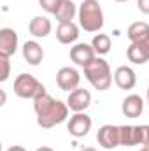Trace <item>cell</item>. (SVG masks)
I'll return each instance as SVG.
<instances>
[{"label":"cell","mask_w":149,"mask_h":151,"mask_svg":"<svg viewBox=\"0 0 149 151\" xmlns=\"http://www.w3.org/2000/svg\"><path fill=\"white\" fill-rule=\"evenodd\" d=\"M34 109L37 114V123L42 128H53L54 125H60L69 116V106L54 100L51 95H42L34 100Z\"/></svg>","instance_id":"cell-1"},{"label":"cell","mask_w":149,"mask_h":151,"mask_svg":"<svg viewBox=\"0 0 149 151\" xmlns=\"http://www.w3.org/2000/svg\"><path fill=\"white\" fill-rule=\"evenodd\" d=\"M79 23L84 32H98L104 27V12L97 0H82L79 7Z\"/></svg>","instance_id":"cell-2"},{"label":"cell","mask_w":149,"mask_h":151,"mask_svg":"<svg viewBox=\"0 0 149 151\" xmlns=\"http://www.w3.org/2000/svg\"><path fill=\"white\" fill-rule=\"evenodd\" d=\"M84 76L93 84V88H97L98 91L109 90V86L112 83L111 67L104 58H95L90 65H86L84 67Z\"/></svg>","instance_id":"cell-3"},{"label":"cell","mask_w":149,"mask_h":151,"mask_svg":"<svg viewBox=\"0 0 149 151\" xmlns=\"http://www.w3.org/2000/svg\"><path fill=\"white\" fill-rule=\"evenodd\" d=\"M14 93L19 99H37L46 95V88L32 74H19L14 79Z\"/></svg>","instance_id":"cell-4"},{"label":"cell","mask_w":149,"mask_h":151,"mask_svg":"<svg viewBox=\"0 0 149 151\" xmlns=\"http://www.w3.org/2000/svg\"><path fill=\"white\" fill-rule=\"evenodd\" d=\"M79 81H81V76L72 67H63L56 74V83H58L60 90H63V91H74V90H77L79 88Z\"/></svg>","instance_id":"cell-5"},{"label":"cell","mask_w":149,"mask_h":151,"mask_svg":"<svg viewBox=\"0 0 149 151\" xmlns=\"http://www.w3.org/2000/svg\"><path fill=\"white\" fill-rule=\"evenodd\" d=\"M97 141L105 150H112V148L119 146L121 144V141H119V127H114V125L100 127L98 132H97Z\"/></svg>","instance_id":"cell-6"},{"label":"cell","mask_w":149,"mask_h":151,"mask_svg":"<svg viewBox=\"0 0 149 151\" xmlns=\"http://www.w3.org/2000/svg\"><path fill=\"white\" fill-rule=\"evenodd\" d=\"M90 128H91V118L84 113H75L70 118L69 125H67V130L74 137H84V135H88Z\"/></svg>","instance_id":"cell-7"},{"label":"cell","mask_w":149,"mask_h":151,"mask_svg":"<svg viewBox=\"0 0 149 151\" xmlns=\"http://www.w3.org/2000/svg\"><path fill=\"white\" fill-rule=\"evenodd\" d=\"M91 104V93L84 88H77L74 91L69 93V99H67V106L70 111L74 113H82L88 106Z\"/></svg>","instance_id":"cell-8"},{"label":"cell","mask_w":149,"mask_h":151,"mask_svg":"<svg viewBox=\"0 0 149 151\" xmlns=\"http://www.w3.org/2000/svg\"><path fill=\"white\" fill-rule=\"evenodd\" d=\"M126 56L132 63H137V65H142V63L149 62V39L132 42L130 47L126 49Z\"/></svg>","instance_id":"cell-9"},{"label":"cell","mask_w":149,"mask_h":151,"mask_svg":"<svg viewBox=\"0 0 149 151\" xmlns=\"http://www.w3.org/2000/svg\"><path fill=\"white\" fill-rule=\"evenodd\" d=\"M70 58H72L74 63L81 65V67H86V65H90L97 56H95L93 46L81 42V44H75L74 47L70 49Z\"/></svg>","instance_id":"cell-10"},{"label":"cell","mask_w":149,"mask_h":151,"mask_svg":"<svg viewBox=\"0 0 149 151\" xmlns=\"http://www.w3.org/2000/svg\"><path fill=\"white\" fill-rule=\"evenodd\" d=\"M18 49V34L12 28L0 30V56H12Z\"/></svg>","instance_id":"cell-11"},{"label":"cell","mask_w":149,"mask_h":151,"mask_svg":"<svg viewBox=\"0 0 149 151\" xmlns=\"http://www.w3.org/2000/svg\"><path fill=\"white\" fill-rule=\"evenodd\" d=\"M114 81H116V84H117L121 90H132V88L135 86V83H137V76H135V72H133L130 67L121 65V67H117L116 72H114Z\"/></svg>","instance_id":"cell-12"},{"label":"cell","mask_w":149,"mask_h":151,"mask_svg":"<svg viewBox=\"0 0 149 151\" xmlns=\"http://www.w3.org/2000/svg\"><path fill=\"white\" fill-rule=\"evenodd\" d=\"M119 141L123 146H137L142 144V130L140 127H119Z\"/></svg>","instance_id":"cell-13"},{"label":"cell","mask_w":149,"mask_h":151,"mask_svg":"<svg viewBox=\"0 0 149 151\" xmlns=\"http://www.w3.org/2000/svg\"><path fill=\"white\" fill-rule=\"evenodd\" d=\"M121 111L126 118H139L144 111V102L139 95H128L121 104Z\"/></svg>","instance_id":"cell-14"},{"label":"cell","mask_w":149,"mask_h":151,"mask_svg":"<svg viewBox=\"0 0 149 151\" xmlns=\"http://www.w3.org/2000/svg\"><path fill=\"white\" fill-rule=\"evenodd\" d=\"M79 37V27L75 25L74 21H69V23H60L58 30H56V39L62 42V44H70L75 42Z\"/></svg>","instance_id":"cell-15"},{"label":"cell","mask_w":149,"mask_h":151,"mask_svg":"<svg viewBox=\"0 0 149 151\" xmlns=\"http://www.w3.org/2000/svg\"><path fill=\"white\" fill-rule=\"evenodd\" d=\"M23 58L30 65H39L44 58V51L35 40H28V42L23 44Z\"/></svg>","instance_id":"cell-16"},{"label":"cell","mask_w":149,"mask_h":151,"mask_svg":"<svg viewBox=\"0 0 149 151\" xmlns=\"http://www.w3.org/2000/svg\"><path fill=\"white\" fill-rule=\"evenodd\" d=\"M28 30L34 37H47L49 32H51V21L44 16H35L30 25H28Z\"/></svg>","instance_id":"cell-17"},{"label":"cell","mask_w":149,"mask_h":151,"mask_svg":"<svg viewBox=\"0 0 149 151\" xmlns=\"http://www.w3.org/2000/svg\"><path fill=\"white\" fill-rule=\"evenodd\" d=\"M54 16H56V19H58L60 23H69V21H72L74 16H75V4L72 0H60Z\"/></svg>","instance_id":"cell-18"},{"label":"cell","mask_w":149,"mask_h":151,"mask_svg":"<svg viewBox=\"0 0 149 151\" xmlns=\"http://www.w3.org/2000/svg\"><path fill=\"white\" fill-rule=\"evenodd\" d=\"M126 35L132 42H139V40H146L149 39V25L144 21H135L128 27Z\"/></svg>","instance_id":"cell-19"},{"label":"cell","mask_w":149,"mask_h":151,"mask_svg":"<svg viewBox=\"0 0 149 151\" xmlns=\"http://www.w3.org/2000/svg\"><path fill=\"white\" fill-rule=\"evenodd\" d=\"M91 46H93L95 53H98V55H107V53L111 51V37L105 35V34H98V35L93 37Z\"/></svg>","instance_id":"cell-20"},{"label":"cell","mask_w":149,"mask_h":151,"mask_svg":"<svg viewBox=\"0 0 149 151\" xmlns=\"http://www.w3.org/2000/svg\"><path fill=\"white\" fill-rule=\"evenodd\" d=\"M58 4H60V0H39V5H40L46 12H51V14L56 12Z\"/></svg>","instance_id":"cell-21"},{"label":"cell","mask_w":149,"mask_h":151,"mask_svg":"<svg viewBox=\"0 0 149 151\" xmlns=\"http://www.w3.org/2000/svg\"><path fill=\"white\" fill-rule=\"evenodd\" d=\"M0 65H2V72H0V81H7L9 79V70H11V65H9V58L7 56H0Z\"/></svg>","instance_id":"cell-22"},{"label":"cell","mask_w":149,"mask_h":151,"mask_svg":"<svg viewBox=\"0 0 149 151\" xmlns=\"http://www.w3.org/2000/svg\"><path fill=\"white\" fill-rule=\"evenodd\" d=\"M142 146H149V125H142Z\"/></svg>","instance_id":"cell-23"},{"label":"cell","mask_w":149,"mask_h":151,"mask_svg":"<svg viewBox=\"0 0 149 151\" xmlns=\"http://www.w3.org/2000/svg\"><path fill=\"white\" fill-rule=\"evenodd\" d=\"M137 7H139L140 12L149 14V0H137Z\"/></svg>","instance_id":"cell-24"},{"label":"cell","mask_w":149,"mask_h":151,"mask_svg":"<svg viewBox=\"0 0 149 151\" xmlns=\"http://www.w3.org/2000/svg\"><path fill=\"white\" fill-rule=\"evenodd\" d=\"M7 151H27V150H25L23 146H11Z\"/></svg>","instance_id":"cell-25"},{"label":"cell","mask_w":149,"mask_h":151,"mask_svg":"<svg viewBox=\"0 0 149 151\" xmlns=\"http://www.w3.org/2000/svg\"><path fill=\"white\" fill-rule=\"evenodd\" d=\"M35 151H54V150H51V148H47V146H42V148H39V150Z\"/></svg>","instance_id":"cell-26"},{"label":"cell","mask_w":149,"mask_h":151,"mask_svg":"<svg viewBox=\"0 0 149 151\" xmlns=\"http://www.w3.org/2000/svg\"><path fill=\"white\" fill-rule=\"evenodd\" d=\"M79 151H97L95 148H82V150H79Z\"/></svg>","instance_id":"cell-27"},{"label":"cell","mask_w":149,"mask_h":151,"mask_svg":"<svg viewBox=\"0 0 149 151\" xmlns=\"http://www.w3.org/2000/svg\"><path fill=\"white\" fill-rule=\"evenodd\" d=\"M140 151H149V146H144V148H142Z\"/></svg>","instance_id":"cell-28"},{"label":"cell","mask_w":149,"mask_h":151,"mask_svg":"<svg viewBox=\"0 0 149 151\" xmlns=\"http://www.w3.org/2000/svg\"><path fill=\"white\" fill-rule=\"evenodd\" d=\"M148 104H149V88H148Z\"/></svg>","instance_id":"cell-29"},{"label":"cell","mask_w":149,"mask_h":151,"mask_svg":"<svg viewBox=\"0 0 149 151\" xmlns=\"http://www.w3.org/2000/svg\"><path fill=\"white\" fill-rule=\"evenodd\" d=\"M116 2H126V0H116Z\"/></svg>","instance_id":"cell-30"}]
</instances>
